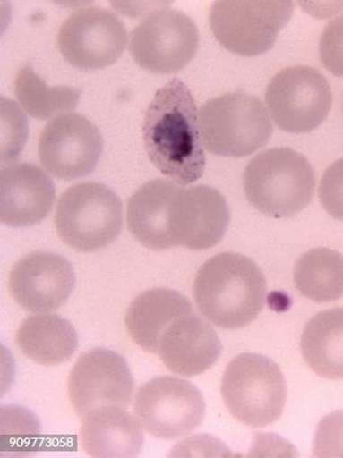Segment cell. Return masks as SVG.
Returning <instances> with one entry per match:
<instances>
[{"label":"cell","instance_id":"52a82bcc","mask_svg":"<svg viewBox=\"0 0 343 458\" xmlns=\"http://www.w3.org/2000/svg\"><path fill=\"white\" fill-rule=\"evenodd\" d=\"M294 14L288 0H219L210 11L218 42L242 56L264 55Z\"/></svg>","mask_w":343,"mask_h":458},{"label":"cell","instance_id":"cb8c5ba5","mask_svg":"<svg viewBox=\"0 0 343 458\" xmlns=\"http://www.w3.org/2000/svg\"><path fill=\"white\" fill-rule=\"evenodd\" d=\"M15 96L30 117L39 120L55 119L75 109L81 91L71 87H47L46 81L25 65L16 74Z\"/></svg>","mask_w":343,"mask_h":458},{"label":"cell","instance_id":"3957f363","mask_svg":"<svg viewBox=\"0 0 343 458\" xmlns=\"http://www.w3.org/2000/svg\"><path fill=\"white\" fill-rule=\"evenodd\" d=\"M244 190L248 202L262 215L287 219L313 199L315 173L309 159L296 150L267 149L248 163Z\"/></svg>","mask_w":343,"mask_h":458},{"label":"cell","instance_id":"d4e9b609","mask_svg":"<svg viewBox=\"0 0 343 458\" xmlns=\"http://www.w3.org/2000/svg\"><path fill=\"white\" fill-rule=\"evenodd\" d=\"M313 456L343 457V411L331 412L319 422Z\"/></svg>","mask_w":343,"mask_h":458},{"label":"cell","instance_id":"d6986e66","mask_svg":"<svg viewBox=\"0 0 343 458\" xmlns=\"http://www.w3.org/2000/svg\"><path fill=\"white\" fill-rule=\"evenodd\" d=\"M179 186L167 180H153L129 199L128 229L142 246L151 250L175 247L169 233V208Z\"/></svg>","mask_w":343,"mask_h":458},{"label":"cell","instance_id":"6da1fadb","mask_svg":"<svg viewBox=\"0 0 343 458\" xmlns=\"http://www.w3.org/2000/svg\"><path fill=\"white\" fill-rule=\"evenodd\" d=\"M147 157L163 175L189 185L206 168L197 105L179 79L160 88L146 110L141 127Z\"/></svg>","mask_w":343,"mask_h":458},{"label":"cell","instance_id":"277c9868","mask_svg":"<svg viewBox=\"0 0 343 458\" xmlns=\"http://www.w3.org/2000/svg\"><path fill=\"white\" fill-rule=\"evenodd\" d=\"M199 131L204 148L210 153L240 158L269 142L273 124L261 99L236 91L213 98L202 106Z\"/></svg>","mask_w":343,"mask_h":458},{"label":"cell","instance_id":"ffe728a7","mask_svg":"<svg viewBox=\"0 0 343 458\" xmlns=\"http://www.w3.org/2000/svg\"><path fill=\"white\" fill-rule=\"evenodd\" d=\"M190 313H193V304L182 293L168 288L150 289L137 296L129 306L127 331L142 350L156 354L160 336L168 324Z\"/></svg>","mask_w":343,"mask_h":458},{"label":"cell","instance_id":"4316f807","mask_svg":"<svg viewBox=\"0 0 343 458\" xmlns=\"http://www.w3.org/2000/svg\"><path fill=\"white\" fill-rule=\"evenodd\" d=\"M320 57L330 72L343 78V15L330 21L321 35Z\"/></svg>","mask_w":343,"mask_h":458},{"label":"cell","instance_id":"484cf974","mask_svg":"<svg viewBox=\"0 0 343 458\" xmlns=\"http://www.w3.org/2000/svg\"><path fill=\"white\" fill-rule=\"evenodd\" d=\"M319 198L330 216L343 221V158L338 159L324 172L320 182Z\"/></svg>","mask_w":343,"mask_h":458},{"label":"cell","instance_id":"5bb4252c","mask_svg":"<svg viewBox=\"0 0 343 458\" xmlns=\"http://www.w3.org/2000/svg\"><path fill=\"white\" fill-rule=\"evenodd\" d=\"M230 222L226 199L207 185L179 186L169 208V233L175 247L207 250L225 237Z\"/></svg>","mask_w":343,"mask_h":458},{"label":"cell","instance_id":"2e32d148","mask_svg":"<svg viewBox=\"0 0 343 458\" xmlns=\"http://www.w3.org/2000/svg\"><path fill=\"white\" fill-rule=\"evenodd\" d=\"M56 202L50 176L29 163H12L0 174V220L12 228H26L46 219Z\"/></svg>","mask_w":343,"mask_h":458},{"label":"cell","instance_id":"4fadbf2b","mask_svg":"<svg viewBox=\"0 0 343 458\" xmlns=\"http://www.w3.org/2000/svg\"><path fill=\"white\" fill-rule=\"evenodd\" d=\"M104 140L95 124L78 114H65L44 127L39 140L42 165L56 179L73 181L91 174L100 161Z\"/></svg>","mask_w":343,"mask_h":458},{"label":"cell","instance_id":"8fae6325","mask_svg":"<svg viewBox=\"0 0 343 458\" xmlns=\"http://www.w3.org/2000/svg\"><path fill=\"white\" fill-rule=\"evenodd\" d=\"M127 46V30L119 17L101 7L82 8L64 21L57 47L64 59L84 71L116 64Z\"/></svg>","mask_w":343,"mask_h":458},{"label":"cell","instance_id":"9a60e30c","mask_svg":"<svg viewBox=\"0 0 343 458\" xmlns=\"http://www.w3.org/2000/svg\"><path fill=\"white\" fill-rule=\"evenodd\" d=\"M75 286L73 265L50 251H33L13 267L10 291L17 304L29 312L48 313L69 300Z\"/></svg>","mask_w":343,"mask_h":458},{"label":"cell","instance_id":"7c38bea8","mask_svg":"<svg viewBox=\"0 0 343 458\" xmlns=\"http://www.w3.org/2000/svg\"><path fill=\"white\" fill-rule=\"evenodd\" d=\"M133 386L126 360L114 351L96 348L75 362L68 391L75 412L83 420L97 409L127 408L132 403Z\"/></svg>","mask_w":343,"mask_h":458},{"label":"cell","instance_id":"5b68a950","mask_svg":"<svg viewBox=\"0 0 343 458\" xmlns=\"http://www.w3.org/2000/svg\"><path fill=\"white\" fill-rule=\"evenodd\" d=\"M221 395L236 420L252 428H264L282 417L287 385L279 367L270 359L244 353L227 366Z\"/></svg>","mask_w":343,"mask_h":458},{"label":"cell","instance_id":"7402d4cb","mask_svg":"<svg viewBox=\"0 0 343 458\" xmlns=\"http://www.w3.org/2000/svg\"><path fill=\"white\" fill-rule=\"evenodd\" d=\"M301 351L307 367L328 380H343V309L316 314L306 324Z\"/></svg>","mask_w":343,"mask_h":458},{"label":"cell","instance_id":"83f0119b","mask_svg":"<svg viewBox=\"0 0 343 458\" xmlns=\"http://www.w3.org/2000/svg\"><path fill=\"white\" fill-rule=\"evenodd\" d=\"M342 110H343V106H342Z\"/></svg>","mask_w":343,"mask_h":458},{"label":"cell","instance_id":"ba28073f","mask_svg":"<svg viewBox=\"0 0 343 458\" xmlns=\"http://www.w3.org/2000/svg\"><path fill=\"white\" fill-rule=\"evenodd\" d=\"M199 30L188 15L172 8L150 13L133 30L129 51L141 68L158 74L179 72L193 60Z\"/></svg>","mask_w":343,"mask_h":458},{"label":"cell","instance_id":"9c48e42d","mask_svg":"<svg viewBox=\"0 0 343 458\" xmlns=\"http://www.w3.org/2000/svg\"><path fill=\"white\" fill-rule=\"evenodd\" d=\"M133 411L147 433L160 439H176L202 424L206 402L191 382L162 376L138 389Z\"/></svg>","mask_w":343,"mask_h":458},{"label":"cell","instance_id":"44dd1931","mask_svg":"<svg viewBox=\"0 0 343 458\" xmlns=\"http://www.w3.org/2000/svg\"><path fill=\"white\" fill-rule=\"evenodd\" d=\"M16 344L33 361L43 366H57L73 357L79 340L68 319L56 314H39L21 324Z\"/></svg>","mask_w":343,"mask_h":458},{"label":"cell","instance_id":"8992f818","mask_svg":"<svg viewBox=\"0 0 343 458\" xmlns=\"http://www.w3.org/2000/svg\"><path fill=\"white\" fill-rule=\"evenodd\" d=\"M56 233L66 246L80 252L110 246L123 230V203L106 185L86 182L71 186L57 202Z\"/></svg>","mask_w":343,"mask_h":458},{"label":"cell","instance_id":"603a6c76","mask_svg":"<svg viewBox=\"0 0 343 458\" xmlns=\"http://www.w3.org/2000/svg\"><path fill=\"white\" fill-rule=\"evenodd\" d=\"M294 283L303 296L331 302L343 296V256L328 248H314L294 267Z\"/></svg>","mask_w":343,"mask_h":458},{"label":"cell","instance_id":"7a4b0ae2","mask_svg":"<svg viewBox=\"0 0 343 458\" xmlns=\"http://www.w3.org/2000/svg\"><path fill=\"white\" fill-rule=\"evenodd\" d=\"M264 275L248 257L219 253L204 262L195 276L193 297L200 312L225 330H238L255 321L264 308Z\"/></svg>","mask_w":343,"mask_h":458},{"label":"cell","instance_id":"30bf717a","mask_svg":"<svg viewBox=\"0 0 343 458\" xmlns=\"http://www.w3.org/2000/svg\"><path fill=\"white\" fill-rule=\"evenodd\" d=\"M265 98L276 124L292 133L314 131L327 119L332 105L328 80L305 65L279 71L267 86Z\"/></svg>","mask_w":343,"mask_h":458},{"label":"cell","instance_id":"e0dca14e","mask_svg":"<svg viewBox=\"0 0 343 458\" xmlns=\"http://www.w3.org/2000/svg\"><path fill=\"white\" fill-rule=\"evenodd\" d=\"M222 344L210 324L197 314L182 315L160 336L158 353L165 367L186 377L202 375L222 353Z\"/></svg>","mask_w":343,"mask_h":458},{"label":"cell","instance_id":"ac0fdd59","mask_svg":"<svg viewBox=\"0 0 343 458\" xmlns=\"http://www.w3.org/2000/svg\"><path fill=\"white\" fill-rule=\"evenodd\" d=\"M80 442L89 456L128 458L140 455L144 434L126 408L105 407L84 418Z\"/></svg>","mask_w":343,"mask_h":458}]
</instances>
